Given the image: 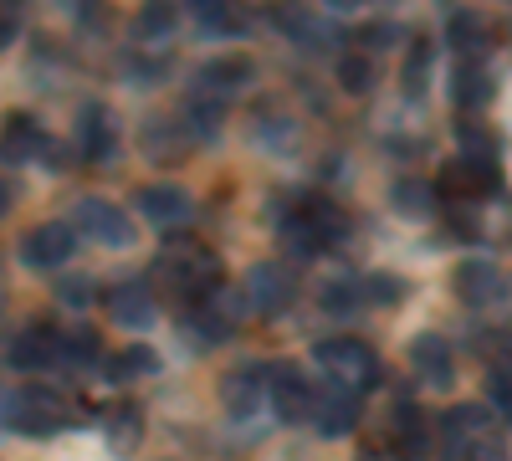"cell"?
Instances as JSON below:
<instances>
[{
	"label": "cell",
	"mask_w": 512,
	"mask_h": 461,
	"mask_svg": "<svg viewBox=\"0 0 512 461\" xmlns=\"http://www.w3.org/2000/svg\"><path fill=\"white\" fill-rule=\"evenodd\" d=\"M313 354H318V364L328 369L333 385L369 390V385L379 380V359H374V349L359 344V339H328V344H318Z\"/></svg>",
	"instance_id": "obj_1"
},
{
	"label": "cell",
	"mask_w": 512,
	"mask_h": 461,
	"mask_svg": "<svg viewBox=\"0 0 512 461\" xmlns=\"http://www.w3.org/2000/svg\"><path fill=\"white\" fill-rule=\"evenodd\" d=\"M72 246H77V231L62 226V221H47V226L26 231V241H21V262L36 267V272H47V267H62V262L72 257Z\"/></svg>",
	"instance_id": "obj_2"
},
{
	"label": "cell",
	"mask_w": 512,
	"mask_h": 461,
	"mask_svg": "<svg viewBox=\"0 0 512 461\" xmlns=\"http://www.w3.org/2000/svg\"><path fill=\"white\" fill-rule=\"evenodd\" d=\"M313 421H318L323 436H349L354 421H359V395L349 385H333L328 380L323 390H313Z\"/></svg>",
	"instance_id": "obj_3"
},
{
	"label": "cell",
	"mask_w": 512,
	"mask_h": 461,
	"mask_svg": "<svg viewBox=\"0 0 512 461\" xmlns=\"http://www.w3.org/2000/svg\"><path fill=\"white\" fill-rule=\"evenodd\" d=\"M77 226H82V236H93L98 246H128V241H134L128 216L118 211V205H108V200H82L77 205Z\"/></svg>",
	"instance_id": "obj_4"
},
{
	"label": "cell",
	"mask_w": 512,
	"mask_h": 461,
	"mask_svg": "<svg viewBox=\"0 0 512 461\" xmlns=\"http://www.w3.org/2000/svg\"><path fill=\"white\" fill-rule=\"evenodd\" d=\"M16 426H21V431H36V436L62 431V426H67L62 395H57V390H21V400H16Z\"/></svg>",
	"instance_id": "obj_5"
},
{
	"label": "cell",
	"mask_w": 512,
	"mask_h": 461,
	"mask_svg": "<svg viewBox=\"0 0 512 461\" xmlns=\"http://www.w3.org/2000/svg\"><path fill=\"white\" fill-rule=\"evenodd\" d=\"M287 298H292V272L287 267L262 262V267L246 272V303L256 313H277V308H287Z\"/></svg>",
	"instance_id": "obj_6"
},
{
	"label": "cell",
	"mask_w": 512,
	"mask_h": 461,
	"mask_svg": "<svg viewBox=\"0 0 512 461\" xmlns=\"http://www.w3.org/2000/svg\"><path fill=\"white\" fill-rule=\"evenodd\" d=\"M441 185L451 195H487V190H497V159L492 154H466V159L446 164Z\"/></svg>",
	"instance_id": "obj_7"
},
{
	"label": "cell",
	"mask_w": 512,
	"mask_h": 461,
	"mask_svg": "<svg viewBox=\"0 0 512 461\" xmlns=\"http://www.w3.org/2000/svg\"><path fill=\"white\" fill-rule=\"evenodd\" d=\"M267 380H272V369H267V364H241V369H231L226 380H221V395H226L231 415H251L256 405H262Z\"/></svg>",
	"instance_id": "obj_8"
},
{
	"label": "cell",
	"mask_w": 512,
	"mask_h": 461,
	"mask_svg": "<svg viewBox=\"0 0 512 461\" xmlns=\"http://www.w3.org/2000/svg\"><path fill=\"white\" fill-rule=\"evenodd\" d=\"M139 205H144V216H149L159 231H175V226H185V221L195 216V205H190V195H185L180 185H149V190L139 195Z\"/></svg>",
	"instance_id": "obj_9"
},
{
	"label": "cell",
	"mask_w": 512,
	"mask_h": 461,
	"mask_svg": "<svg viewBox=\"0 0 512 461\" xmlns=\"http://www.w3.org/2000/svg\"><path fill=\"white\" fill-rule=\"evenodd\" d=\"M410 364H415V374H420V380L425 385H451V344L441 339V333H420V339L410 344Z\"/></svg>",
	"instance_id": "obj_10"
},
{
	"label": "cell",
	"mask_w": 512,
	"mask_h": 461,
	"mask_svg": "<svg viewBox=\"0 0 512 461\" xmlns=\"http://www.w3.org/2000/svg\"><path fill=\"white\" fill-rule=\"evenodd\" d=\"M272 405L282 421H308L313 415V385L297 369H272Z\"/></svg>",
	"instance_id": "obj_11"
},
{
	"label": "cell",
	"mask_w": 512,
	"mask_h": 461,
	"mask_svg": "<svg viewBox=\"0 0 512 461\" xmlns=\"http://www.w3.org/2000/svg\"><path fill=\"white\" fill-rule=\"evenodd\" d=\"M497 292H502V277H497L492 262H461V267H456V298H461V303L487 308Z\"/></svg>",
	"instance_id": "obj_12"
},
{
	"label": "cell",
	"mask_w": 512,
	"mask_h": 461,
	"mask_svg": "<svg viewBox=\"0 0 512 461\" xmlns=\"http://www.w3.org/2000/svg\"><path fill=\"white\" fill-rule=\"evenodd\" d=\"M52 359H62L52 328H26V333H16V339H11V364L16 369H47Z\"/></svg>",
	"instance_id": "obj_13"
},
{
	"label": "cell",
	"mask_w": 512,
	"mask_h": 461,
	"mask_svg": "<svg viewBox=\"0 0 512 461\" xmlns=\"http://www.w3.org/2000/svg\"><path fill=\"white\" fill-rule=\"evenodd\" d=\"M108 308H113V318L123 328H149L154 323V292L144 282H123L113 298H108Z\"/></svg>",
	"instance_id": "obj_14"
},
{
	"label": "cell",
	"mask_w": 512,
	"mask_h": 461,
	"mask_svg": "<svg viewBox=\"0 0 512 461\" xmlns=\"http://www.w3.org/2000/svg\"><path fill=\"white\" fill-rule=\"evenodd\" d=\"M77 144L88 159H108L113 154V123H108V108L103 103H88L77 118Z\"/></svg>",
	"instance_id": "obj_15"
},
{
	"label": "cell",
	"mask_w": 512,
	"mask_h": 461,
	"mask_svg": "<svg viewBox=\"0 0 512 461\" xmlns=\"http://www.w3.org/2000/svg\"><path fill=\"white\" fill-rule=\"evenodd\" d=\"M487 426H492V415H487L482 405H456V410L446 415V441H451V451L461 456V446H472L477 436H487Z\"/></svg>",
	"instance_id": "obj_16"
},
{
	"label": "cell",
	"mask_w": 512,
	"mask_h": 461,
	"mask_svg": "<svg viewBox=\"0 0 512 461\" xmlns=\"http://www.w3.org/2000/svg\"><path fill=\"white\" fill-rule=\"evenodd\" d=\"M251 82V67L246 62H236V57H221V62H205V72H200V88L210 93V98H226V93H241Z\"/></svg>",
	"instance_id": "obj_17"
},
{
	"label": "cell",
	"mask_w": 512,
	"mask_h": 461,
	"mask_svg": "<svg viewBox=\"0 0 512 461\" xmlns=\"http://www.w3.org/2000/svg\"><path fill=\"white\" fill-rule=\"evenodd\" d=\"M52 149V139L36 129L31 118H11L6 123V139H0V154L6 159H31V154H47Z\"/></svg>",
	"instance_id": "obj_18"
},
{
	"label": "cell",
	"mask_w": 512,
	"mask_h": 461,
	"mask_svg": "<svg viewBox=\"0 0 512 461\" xmlns=\"http://www.w3.org/2000/svg\"><path fill=\"white\" fill-rule=\"evenodd\" d=\"M446 36H451V47H456V52H466V57H482V52H487V41H492L487 21H482V16H472V11H451Z\"/></svg>",
	"instance_id": "obj_19"
},
{
	"label": "cell",
	"mask_w": 512,
	"mask_h": 461,
	"mask_svg": "<svg viewBox=\"0 0 512 461\" xmlns=\"http://www.w3.org/2000/svg\"><path fill=\"white\" fill-rule=\"evenodd\" d=\"M451 93H456V103H461V108H487V103H492V77H487V67H477V62L456 67Z\"/></svg>",
	"instance_id": "obj_20"
},
{
	"label": "cell",
	"mask_w": 512,
	"mask_h": 461,
	"mask_svg": "<svg viewBox=\"0 0 512 461\" xmlns=\"http://www.w3.org/2000/svg\"><path fill=\"white\" fill-rule=\"evenodd\" d=\"M175 6H169V0H144L139 6V16H134V36L139 41H169L175 36Z\"/></svg>",
	"instance_id": "obj_21"
},
{
	"label": "cell",
	"mask_w": 512,
	"mask_h": 461,
	"mask_svg": "<svg viewBox=\"0 0 512 461\" xmlns=\"http://www.w3.org/2000/svg\"><path fill=\"white\" fill-rule=\"evenodd\" d=\"M277 21H282V31L292 36V41H303V47H323L328 41V31L318 26V16H308L297 0H287V6H277Z\"/></svg>",
	"instance_id": "obj_22"
},
{
	"label": "cell",
	"mask_w": 512,
	"mask_h": 461,
	"mask_svg": "<svg viewBox=\"0 0 512 461\" xmlns=\"http://www.w3.org/2000/svg\"><path fill=\"white\" fill-rule=\"evenodd\" d=\"M190 11L200 21V36H231V31H241L231 0H190Z\"/></svg>",
	"instance_id": "obj_23"
},
{
	"label": "cell",
	"mask_w": 512,
	"mask_h": 461,
	"mask_svg": "<svg viewBox=\"0 0 512 461\" xmlns=\"http://www.w3.org/2000/svg\"><path fill=\"white\" fill-rule=\"evenodd\" d=\"M216 134H221V103H216V98H205V103L195 98V103L185 108V139L200 144V139H216Z\"/></svg>",
	"instance_id": "obj_24"
},
{
	"label": "cell",
	"mask_w": 512,
	"mask_h": 461,
	"mask_svg": "<svg viewBox=\"0 0 512 461\" xmlns=\"http://www.w3.org/2000/svg\"><path fill=\"white\" fill-rule=\"evenodd\" d=\"M256 139H262L267 154H287V144L297 139V129H292L287 113H262V118H256Z\"/></svg>",
	"instance_id": "obj_25"
},
{
	"label": "cell",
	"mask_w": 512,
	"mask_h": 461,
	"mask_svg": "<svg viewBox=\"0 0 512 461\" xmlns=\"http://www.w3.org/2000/svg\"><path fill=\"white\" fill-rule=\"evenodd\" d=\"M333 72H338V82H344L349 93H369L374 88V62L359 57V52H344V57L333 62Z\"/></svg>",
	"instance_id": "obj_26"
},
{
	"label": "cell",
	"mask_w": 512,
	"mask_h": 461,
	"mask_svg": "<svg viewBox=\"0 0 512 461\" xmlns=\"http://www.w3.org/2000/svg\"><path fill=\"white\" fill-rule=\"evenodd\" d=\"M425 82H431V41H415L410 47V62H405V93H425Z\"/></svg>",
	"instance_id": "obj_27"
},
{
	"label": "cell",
	"mask_w": 512,
	"mask_h": 461,
	"mask_svg": "<svg viewBox=\"0 0 512 461\" xmlns=\"http://www.w3.org/2000/svg\"><path fill=\"white\" fill-rule=\"evenodd\" d=\"M359 298H364V287H354V282H333V287H323V308H328L333 318H349V313L359 308Z\"/></svg>",
	"instance_id": "obj_28"
},
{
	"label": "cell",
	"mask_w": 512,
	"mask_h": 461,
	"mask_svg": "<svg viewBox=\"0 0 512 461\" xmlns=\"http://www.w3.org/2000/svg\"><path fill=\"white\" fill-rule=\"evenodd\" d=\"M149 369H154V354H149V349H123V354L108 364L113 380H134V374H149Z\"/></svg>",
	"instance_id": "obj_29"
},
{
	"label": "cell",
	"mask_w": 512,
	"mask_h": 461,
	"mask_svg": "<svg viewBox=\"0 0 512 461\" xmlns=\"http://www.w3.org/2000/svg\"><path fill=\"white\" fill-rule=\"evenodd\" d=\"M108 441H113V446H134V441H139V410H134V405L108 415Z\"/></svg>",
	"instance_id": "obj_30"
},
{
	"label": "cell",
	"mask_w": 512,
	"mask_h": 461,
	"mask_svg": "<svg viewBox=\"0 0 512 461\" xmlns=\"http://www.w3.org/2000/svg\"><path fill=\"white\" fill-rule=\"evenodd\" d=\"M395 205H400V211H410V216H431V190H425V185H415V180H405V185H395Z\"/></svg>",
	"instance_id": "obj_31"
},
{
	"label": "cell",
	"mask_w": 512,
	"mask_h": 461,
	"mask_svg": "<svg viewBox=\"0 0 512 461\" xmlns=\"http://www.w3.org/2000/svg\"><path fill=\"white\" fill-rule=\"evenodd\" d=\"M57 349H62L72 364H93V359H98V339H93L88 328H82V333H67V339H57Z\"/></svg>",
	"instance_id": "obj_32"
},
{
	"label": "cell",
	"mask_w": 512,
	"mask_h": 461,
	"mask_svg": "<svg viewBox=\"0 0 512 461\" xmlns=\"http://www.w3.org/2000/svg\"><path fill=\"white\" fill-rule=\"evenodd\" d=\"M487 395L502 415H512V369H492V380H487Z\"/></svg>",
	"instance_id": "obj_33"
},
{
	"label": "cell",
	"mask_w": 512,
	"mask_h": 461,
	"mask_svg": "<svg viewBox=\"0 0 512 461\" xmlns=\"http://www.w3.org/2000/svg\"><path fill=\"white\" fill-rule=\"evenodd\" d=\"M62 303H67V308H88V303H93V282H88V277H67V282H62Z\"/></svg>",
	"instance_id": "obj_34"
},
{
	"label": "cell",
	"mask_w": 512,
	"mask_h": 461,
	"mask_svg": "<svg viewBox=\"0 0 512 461\" xmlns=\"http://www.w3.org/2000/svg\"><path fill=\"white\" fill-rule=\"evenodd\" d=\"M364 298H374V303H395V298H400V282H395V277H369V282H364Z\"/></svg>",
	"instance_id": "obj_35"
},
{
	"label": "cell",
	"mask_w": 512,
	"mask_h": 461,
	"mask_svg": "<svg viewBox=\"0 0 512 461\" xmlns=\"http://www.w3.org/2000/svg\"><path fill=\"white\" fill-rule=\"evenodd\" d=\"M16 400L21 390H0V426H16Z\"/></svg>",
	"instance_id": "obj_36"
},
{
	"label": "cell",
	"mask_w": 512,
	"mask_h": 461,
	"mask_svg": "<svg viewBox=\"0 0 512 461\" xmlns=\"http://www.w3.org/2000/svg\"><path fill=\"white\" fill-rule=\"evenodd\" d=\"M11 36H16V11H11V6H0V47H6Z\"/></svg>",
	"instance_id": "obj_37"
},
{
	"label": "cell",
	"mask_w": 512,
	"mask_h": 461,
	"mask_svg": "<svg viewBox=\"0 0 512 461\" xmlns=\"http://www.w3.org/2000/svg\"><path fill=\"white\" fill-rule=\"evenodd\" d=\"M323 6H328V11H359L364 0H323Z\"/></svg>",
	"instance_id": "obj_38"
},
{
	"label": "cell",
	"mask_w": 512,
	"mask_h": 461,
	"mask_svg": "<svg viewBox=\"0 0 512 461\" xmlns=\"http://www.w3.org/2000/svg\"><path fill=\"white\" fill-rule=\"evenodd\" d=\"M0 6H11V11H21V0H0Z\"/></svg>",
	"instance_id": "obj_39"
},
{
	"label": "cell",
	"mask_w": 512,
	"mask_h": 461,
	"mask_svg": "<svg viewBox=\"0 0 512 461\" xmlns=\"http://www.w3.org/2000/svg\"><path fill=\"white\" fill-rule=\"evenodd\" d=\"M0 211H6V185H0Z\"/></svg>",
	"instance_id": "obj_40"
}]
</instances>
